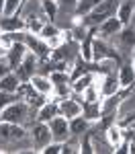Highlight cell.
Returning <instances> with one entry per match:
<instances>
[{
	"mask_svg": "<svg viewBox=\"0 0 135 154\" xmlns=\"http://www.w3.org/2000/svg\"><path fill=\"white\" fill-rule=\"evenodd\" d=\"M119 2L121 0H100L96 6H94L92 12H88L86 17H80L82 19V25H86V27H98L100 23H104L107 19L117 14Z\"/></svg>",
	"mask_w": 135,
	"mask_h": 154,
	"instance_id": "cell-1",
	"label": "cell"
},
{
	"mask_svg": "<svg viewBox=\"0 0 135 154\" xmlns=\"http://www.w3.org/2000/svg\"><path fill=\"white\" fill-rule=\"evenodd\" d=\"M31 107L27 105L25 101H14L12 105L4 107L2 113H0V121H8V123H21L25 125L27 121H31Z\"/></svg>",
	"mask_w": 135,
	"mask_h": 154,
	"instance_id": "cell-2",
	"label": "cell"
},
{
	"mask_svg": "<svg viewBox=\"0 0 135 154\" xmlns=\"http://www.w3.org/2000/svg\"><path fill=\"white\" fill-rule=\"evenodd\" d=\"M102 60H113L117 66L123 64V56L117 49L110 45L107 39H96L94 37V43H92V62H102Z\"/></svg>",
	"mask_w": 135,
	"mask_h": 154,
	"instance_id": "cell-3",
	"label": "cell"
},
{
	"mask_svg": "<svg viewBox=\"0 0 135 154\" xmlns=\"http://www.w3.org/2000/svg\"><path fill=\"white\" fill-rule=\"evenodd\" d=\"M37 66H39V58H37L33 51H27V56H25L23 62L14 68V72H16V76L21 78V82H29L37 74Z\"/></svg>",
	"mask_w": 135,
	"mask_h": 154,
	"instance_id": "cell-4",
	"label": "cell"
},
{
	"mask_svg": "<svg viewBox=\"0 0 135 154\" xmlns=\"http://www.w3.org/2000/svg\"><path fill=\"white\" fill-rule=\"evenodd\" d=\"M31 138H33V146L37 148V152L41 148H45L51 142V130H49V123L45 121H35L31 125Z\"/></svg>",
	"mask_w": 135,
	"mask_h": 154,
	"instance_id": "cell-5",
	"label": "cell"
},
{
	"mask_svg": "<svg viewBox=\"0 0 135 154\" xmlns=\"http://www.w3.org/2000/svg\"><path fill=\"white\" fill-rule=\"evenodd\" d=\"M49 130H51V140L53 142H66L72 134H70V119L63 115H55L49 121Z\"/></svg>",
	"mask_w": 135,
	"mask_h": 154,
	"instance_id": "cell-6",
	"label": "cell"
},
{
	"mask_svg": "<svg viewBox=\"0 0 135 154\" xmlns=\"http://www.w3.org/2000/svg\"><path fill=\"white\" fill-rule=\"evenodd\" d=\"M25 45L29 48V51H33L39 60H47L51 56V49H49L47 41L41 39L39 35H33V33H25Z\"/></svg>",
	"mask_w": 135,
	"mask_h": 154,
	"instance_id": "cell-7",
	"label": "cell"
},
{
	"mask_svg": "<svg viewBox=\"0 0 135 154\" xmlns=\"http://www.w3.org/2000/svg\"><path fill=\"white\" fill-rule=\"evenodd\" d=\"M94 82L98 84L100 88V97H110V95H117L121 91V84H119V78L117 74H96L94 76Z\"/></svg>",
	"mask_w": 135,
	"mask_h": 154,
	"instance_id": "cell-8",
	"label": "cell"
},
{
	"mask_svg": "<svg viewBox=\"0 0 135 154\" xmlns=\"http://www.w3.org/2000/svg\"><path fill=\"white\" fill-rule=\"evenodd\" d=\"M0 31H2V33H19V31H27L25 17H21V14L0 17Z\"/></svg>",
	"mask_w": 135,
	"mask_h": 154,
	"instance_id": "cell-9",
	"label": "cell"
},
{
	"mask_svg": "<svg viewBox=\"0 0 135 154\" xmlns=\"http://www.w3.org/2000/svg\"><path fill=\"white\" fill-rule=\"evenodd\" d=\"M117 78H119V84L121 88H131L135 86V68L131 62H123L121 66L117 68Z\"/></svg>",
	"mask_w": 135,
	"mask_h": 154,
	"instance_id": "cell-10",
	"label": "cell"
},
{
	"mask_svg": "<svg viewBox=\"0 0 135 154\" xmlns=\"http://www.w3.org/2000/svg\"><path fill=\"white\" fill-rule=\"evenodd\" d=\"M60 115H63L66 119H72L82 115V103L74 97H68V99H61L60 101Z\"/></svg>",
	"mask_w": 135,
	"mask_h": 154,
	"instance_id": "cell-11",
	"label": "cell"
},
{
	"mask_svg": "<svg viewBox=\"0 0 135 154\" xmlns=\"http://www.w3.org/2000/svg\"><path fill=\"white\" fill-rule=\"evenodd\" d=\"M121 29H123V25H121V21H119L117 17H110V19H107L104 23H100L96 27V31L100 33V37L107 39V41H109L110 37H117Z\"/></svg>",
	"mask_w": 135,
	"mask_h": 154,
	"instance_id": "cell-12",
	"label": "cell"
},
{
	"mask_svg": "<svg viewBox=\"0 0 135 154\" xmlns=\"http://www.w3.org/2000/svg\"><path fill=\"white\" fill-rule=\"evenodd\" d=\"M27 51H29V48L25 45V41H14L10 45V49H8V56H6V62L10 64V68L14 70L21 62H23V58L27 56Z\"/></svg>",
	"mask_w": 135,
	"mask_h": 154,
	"instance_id": "cell-13",
	"label": "cell"
},
{
	"mask_svg": "<svg viewBox=\"0 0 135 154\" xmlns=\"http://www.w3.org/2000/svg\"><path fill=\"white\" fill-rule=\"evenodd\" d=\"M133 14H135V0H121L119 6H117V14L115 17L121 21L123 27H127L133 21Z\"/></svg>",
	"mask_w": 135,
	"mask_h": 154,
	"instance_id": "cell-14",
	"label": "cell"
},
{
	"mask_svg": "<svg viewBox=\"0 0 135 154\" xmlns=\"http://www.w3.org/2000/svg\"><path fill=\"white\" fill-rule=\"evenodd\" d=\"M25 23H27V33L39 35V33H41V29H43V25L49 23V21H47V17H45L43 12H39V14L29 12V14L25 17Z\"/></svg>",
	"mask_w": 135,
	"mask_h": 154,
	"instance_id": "cell-15",
	"label": "cell"
},
{
	"mask_svg": "<svg viewBox=\"0 0 135 154\" xmlns=\"http://www.w3.org/2000/svg\"><path fill=\"white\" fill-rule=\"evenodd\" d=\"M55 115H60V103L53 101V99H47V103H45L43 107H39V111H37V121L49 123Z\"/></svg>",
	"mask_w": 135,
	"mask_h": 154,
	"instance_id": "cell-16",
	"label": "cell"
},
{
	"mask_svg": "<svg viewBox=\"0 0 135 154\" xmlns=\"http://www.w3.org/2000/svg\"><path fill=\"white\" fill-rule=\"evenodd\" d=\"M29 82H31V86L35 88L37 93H41V95H45V97H51V93H53V84L49 80V76L41 74V72H37Z\"/></svg>",
	"mask_w": 135,
	"mask_h": 154,
	"instance_id": "cell-17",
	"label": "cell"
},
{
	"mask_svg": "<svg viewBox=\"0 0 135 154\" xmlns=\"http://www.w3.org/2000/svg\"><path fill=\"white\" fill-rule=\"evenodd\" d=\"M104 136H107V142H109V146L115 150V148H117V146H119V144L125 140V130H123L121 125L115 121V123H110L109 128L104 130Z\"/></svg>",
	"mask_w": 135,
	"mask_h": 154,
	"instance_id": "cell-18",
	"label": "cell"
},
{
	"mask_svg": "<svg viewBox=\"0 0 135 154\" xmlns=\"http://www.w3.org/2000/svg\"><path fill=\"white\" fill-rule=\"evenodd\" d=\"M94 72H86V74H82V76H78V78H74L72 82H70V86H72V93H76V95H82L84 93V88H88L90 84L94 82Z\"/></svg>",
	"mask_w": 135,
	"mask_h": 154,
	"instance_id": "cell-19",
	"label": "cell"
},
{
	"mask_svg": "<svg viewBox=\"0 0 135 154\" xmlns=\"http://www.w3.org/2000/svg\"><path fill=\"white\" fill-rule=\"evenodd\" d=\"M90 121L84 117V115H78V117H72L70 119V134L72 136H82V134H86V131H90Z\"/></svg>",
	"mask_w": 135,
	"mask_h": 154,
	"instance_id": "cell-20",
	"label": "cell"
},
{
	"mask_svg": "<svg viewBox=\"0 0 135 154\" xmlns=\"http://www.w3.org/2000/svg\"><path fill=\"white\" fill-rule=\"evenodd\" d=\"M82 115H84L90 123H98L100 117H102L100 101H96V103H82Z\"/></svg>",
	"mask_w": 135,
	"mask_h": 154,
	"instance_id": "cell-21",
	"label": "cell"
},
{
	"mask_svg": "<svg viewBox=\"0 0 135 154\" xmlns=\"http://www.w3.org/2000/svg\"><path fill=\"white\" fill-rule=\"evenodd\" d=\"M117 39H119V45H121V48L133 49L135 48V29L131 25L123 27L121 31H119V35H117Z\"/></svg>",
	"mask_w": 135,
	"mask_h": 154,
	"instance_id": "cell-22",
	"label": "cell"
},
{
	"mask_svg": "<svg viewBox=\"0 0 135 154\" xmlns=\"http://www.w3.org/2000/svg\"><path fill=\"white\" fill-rule=\"evenodd\" d=\"M21 86V78L16 76V72L10 70L2 80H0V91H6V93H16Z\"/></svg>",
	"mask_w": 135,
	"mask_h": 154,
	"instance_id": "cell-23",
	"label": "cell"
},
{
	"mask_svg": "<svg viewBox=\"0 0 135 154\" xmlns=\"http://www.w3.org/2000/svg\"><path fill=\"white\" fill-rule=\"evenodd\" d=\"M41 12L47 17L49 23H53V19L57 17L60 6H57V0H41Z\"/></svg>",
	"mask_w": 135,
	"mask_h": 154,
	"instance_id": "cell-24",
	"label": "cell"
},
{
	"mask_svg": "<svg viewBox=\"0 0 135 154\" xmlns=\"http://www.w3.org/2000/svg\"><path fill=\"white\" fill-rule=\"evenodd\" d=\"M96 74V72H94ZM82 103H96V101H100L102 97H100V88H98L96 82H92L88 88H84V93H82Z\"/></svg>",
	"mask_w": 135,
	"mask_h": 154,
	"instance_id": "cell-25",
	"label": "cell"
},
{
	"mask_svg": "<svg viewBox=\"0 0 135 154\" xmlns=\"http://www.w3.org/2000/svg\"><path fill=\"white\" fill-rule=\"evenodd\" d=\"M98 2H100V0H78L74 14H76V17H86L88 12L94 11V6H96Z\"/></svg>",
	"mask_w": 135,
	"mask_h": 154,
	"instance_id": "cell-26",
	"label": "cell"
},
{
	"mask_svg": "<svg viewBox=\"0 0 135 154\" xmlns=\"http://www.w3.org/2000/svg\"><path fill=\"white\" fill-rule=\"evenodd\" d=\"M25 0H4V11L2 17H12V14H21Z\"/></svg>",
	"mask_w": 135,
	"mask_h": 154,
	"instance_id": "cell-27",
	"label": "cell"
},
{
	"mask_svg": "<svg viewBox=\"0 0 135 154\" xmlns=\"http://www.w3.org/2000/svg\"><path fill=\"white\" fill-rule=\"evenodd\" d=\"M92 152H96V148L92 144V134L86 131V134H82V140H80V154H92Z\"/></svg>",
	"mask_w": 135,
	"mask_h": 154,
	"instance_id": "cell-28",
	"label": "cell"
},
{
	"mask_svg": "<svg viewBox=\"0 0 135 154\" xmlns=\"http://www.w3.org/2000/svg\"><path fill=\"white\" fill-rule=\"evenodd\" d=\"M49 80H51V84H66V82H70V72L51 70L49 72Z\"/></svg>",
	"mask_w": 135,
	"mask_h": 154,
	"instance_id": "cell-29",
	"label": "cell"
},
{
	"mask_svg": "<svg viewBox=\"0 0 135 154\" xmlns=\"http://www.w3.org/2000/svg\"><path fill=\"white\" fill-rule=\"evenodd\" d=\"M60 33H61V29H57L53 23H45V25H43V29H41V33H39V37L47 41V39H51V37L60 35Z\"/></svg>",
	"mask_w": 135,
	"mask_h": 154,
	"instance_id": "cell-30",
	"label": "cell"
},
{
	"mask_svg": "<svg viewBox=\"0 0 135 154\" xmlns=\"http://www.w3.org/2000/svg\"><path fill=\"white\" fill-rule=\"evenodd\" d=\"M14 101H19V95H16V93H6V91H0V111H2L4 107L12 105Z\"/></svg>",
	"mask_w": 135,
	"mask_h": 154,
	"instance_id": "cell-31",
	"label": "cell"
},
{
	"mask_svg": "<svg viewBox=\"0 0 135 154\" xmlns=\"http://www.w3.org/2000/svg\"><path fill=\"white\" fill-rule=\"evenodd\" d=\"M61 148H63V142H53V140H51V142H49L45 148H41L39 152L41 154H61Z\"/></svg>",
	"mask_w": 135,
	"mask_h": 154,
	"instance_id": "cell-32",
	"label": "cell"
},
{
	"mask_svg": "<svg viewBox=\"0 0 135 154\" xmlns=\"http://www.w3.org/2000/svg\"><path fill=\"white\" fill-rule=\"evenodd\" d=\"M76 4H78V0H57L60 11H66V12H74L76 11Z\"/></svg>",
	"mask_w": 135,
	"mask_h": 154,
	"instance_id": "cell-33",
	"label": "cell"
},
{
	"mask_svg": "<svg viewBox=\"0 0 135 154\" xmlns=\"http://www.w3.org/2000/svg\"><path fill=\"white\" fill-rule=\"evenodd\" d=\"M10 70H12L10 64L6 62V58H2V60H0V80H2V78H4V76H6Z\"/></svg>",
	"mask_w": 135,
	"mask_h": 154,
	"instance_id": "cell-34",
	"label": "cell"
},
{
	"mask_svg": "<svg viewBox=\"0 0 135 154\" xmlns=\"http://www.w3.org/2000/svg\"><path fill=\"white\" fill-rule=\"evenodd\" d=\"M6 56H8V48H4V45L0 43V60H2V58H6Z\"/></svg>",
	"mask_w": 135,
	"mask_h": 154,
	"instance_id": "cell-35",
	"label": "cell"
},
{
	"mask_svg": "<svg viewBox=\"0 0 135 154\" xmlns=\"http://www.w3.org/2000/svg\"><path fill=\"white\" fill-rule=\"evenodd\" d=\"M131 64H133V68H135V48L131 49Z\"/></svg>",
	"mask_w": 135,
	"mask_h": 154,
	"instance_id": "cell-36",
	"label": "cell"
},
{
	"mask_svg": "<svg viewBox=\"0 0 135 154\" xmlns=\"http://www.w3.org/2000/svg\"><path fill=\"white\" fill-rule=\"evenodd\" d=\"M2 11H4V0H0V17H2Z\"/></svg>",
	"mask_w": 135,
	"mask_h": 154,
	"instance_id": "cell-37",
	"label": "cell"
},
{
	"mask_svg": "<svg viewBox=\"0 0 135 154\" xmlns=\"http://www.w3.org/2000/svg\"><path fill=\"white\" fill-rule=\"evenodd\" d=\"M0 113H2V111H0Z\"/></svg>",
	"mask_w": 135,
	"mask_h": 154,
	"instance_id": "cell-38",
	"label": "cell"
}]
</instances>
